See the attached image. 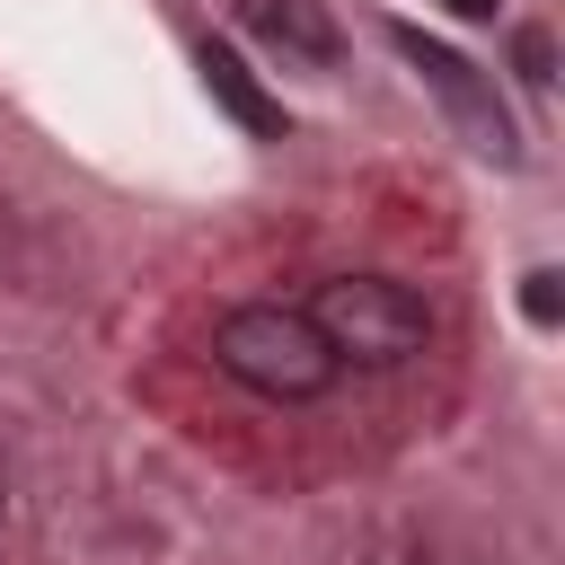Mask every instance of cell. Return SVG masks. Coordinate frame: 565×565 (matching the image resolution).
<instances>
[{
	"mask_svg": "<svg viewBox=\"0 0 565 565\" xmlns=\"http://www.w3.org/2000/svg\"><path fill=\"white\" fill-rule=\"evenodd\" d=\"M212 362L238 388L274 397V406H300V397H318L344 371L327 353V335L309 327V309H291V300H238V309H221L212 318Z\"/></svg>",
	"mask_w": 565,
	"mask_h": 565,
	"instance_id": "cell-1",
	"label": "cell"
},
{
	"mask_svg": "<svg viewBox=\"0 0 565 565\" xmlns=\"http://www.w3.org/2000/svg\"><path fill=\"white\" fill-rule=\"evenodd\" d=\"M203 79L221 88V106H230L238 124H256V132H282V106H274V97H256V79H247V62H238L230 44H203Z\"/></svg>",
	"mask_w": 565,
	"mask_h": 565,
	"instance_id": "cell-5",
	"label": "cell"
},
{
	"mask_svg": "<svg viewBox=\"0 0 565 565\" xmlns=\"http://www.w3.org/2000/svg\"><path fill=\"white\" fill-rule=\"evenodd\" d=\"M300 309H309V327L327 335V353H335V362H362V371H397V362H415L424 335H433V309H424L397 274H335V282H318Z\"/></svg>",
	"mask_w": 565,
	"mask_h": 565,
	"instance_id": "cell-2",
	"label": "cell"
},
{
	"mask_svg": "<svg viewBox=\"0 0 565 565\" xmlns=\"http://www.w3.org/2000/svg\"><path fill=\"white\" fill-rule=\"evenodd\" d=\"M238 18H247L256 35H274V44H291V53H309V62H327V53H335V35H327V18H318L309 0H238Z\"/></svg>",
	"mask_w": 565,
	"mask_h": 565,
	"instance_id": "cell-4",
	"label": "cell"
},
{
	"mask_svg": "<svg viewBox=\"0 0 565 565\" xmlns=\"http://www.w3.org/2000/svg\"><path fill=\"white\" fill-rule=\"evenodd\" d=\"M512 62H521V79H530V88H547V35H539V26H521Z\"/></svg>",
	"mask_w": 565,
	"mask_h": 565,
	"instance_id": "cell-7",
	"label": "cell"
},
{
	"mask_svg": "<svg viewBox=\"0 0 565 565\" xmlns=\"http://www.w3.org/2000/svg\"><path fill=\"white\" fill-rule=\"evenodd\" d=\"M521 309H530V327H556V274H547V265L521 282Z\"/></svg>",
	"mask_w": 565,
	"mask_h": 565,
	"instance_id": "cell-6",
	"label": "cell"
},
{
	"mask_svg": "<svg viewBox=\"0 0 565 565\" xmlns=\"http://www.w3.org/2000/svg\"><path fill=\"white\" fill-rule=\"evenodd\" d=\"M450 9H459V18H494V0H450Z\"/></svg>",
	"mask_w": 565,
	"mask_h": 565,
	"instance_id": "cell-8",
	"label": "cell"
},
{
	"mask_svg": "<svg viewBox=\"0 0 565 565\" xmlns=\"http://www.w3.org/2000/svg\"><path fill=\"white\" fill-rule=\"evenodd\" d=\"M406 62H415V79L441 97V115L468 132V150H486V159H521V141H512V115L494 106V88L477 79V62H459L450 44H433V35H415V26H397L388 35Z\"/></svg>",
	"mask_w": 565,
	"mask_h": 565,
	"instance_id": "cell-3",
	"label": "cell"
}]
</instances>
